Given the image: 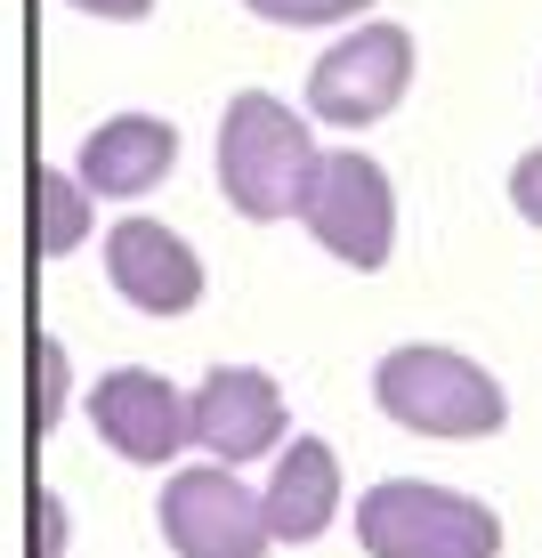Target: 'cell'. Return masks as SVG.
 <instances>
[{
    "mask_svg": "<svg viewBox=\"0 0 542 558\" xmlns=\"http://www.w3.org/2000/svg\"><path fill=\"white\" fill-rule=\"evenodd\" d=\"M316 179V138L308 113H292L267 89H236L219 113V195L243 219H300V195Z\"/></svg>",
    "mask_w": 542,
    "mask_h": 558,
    "instance_id": "cell-1",
    "label": "cell"
},
{
    "mask_svg": "<svg viewBox=\"0 0 542 558\" xmlns=\"http://www.w3.org/2000/svg\"><path fill=\"white\" fill-rule=\"evenodd\" d=\"M373 405L413 437H445V446H470V437H494L510 421V397L478 356L437 349V340H413V349H389L373 364Z\"/></svg>",
    "mask_w": 542,
    "mask_h": 558,
    "instance_id": "cell-2",
    "label": "cell"
},
{
    "mask_svg": "<svg viewBox=\"0 0 542 558\" xmlns=\"http://www.w3.org/2000/svg\"><path fill=\"white\" fill-rule=\"evenodd\" d=\"M364 558H502V518L430 477H381L357 502Z\"/></svg>",
    "mask_w": 542,
    "mask_h": 558,
    "instance_id": "cell-3",
    "label": "cell"
},
{
    "mask_svg": "<svg viewBox=\"0 0 542 558\" xmlns=\"http://www.w3.org/2000/svg\"><path fill=\"white\" fill-rule=\"evenodd\" d=\"M405 89H413V33H405L397 16H373V25L340 33V41L308 65V122L373 130L405 106Z\"/></svg>",
    "mask_w": 542,
    "mask_h": 558,
    "instance_id": "cell-4",
    "label": "cell"
},
{
    "mask_svg": "<svg viewBox=\"0 0 542 558\" xmlns=\"http://www.w3.org/2000/svg\"><path fill=\"white\" fill-rule=\"evenodd\" d=\"M300 227L340 267H389L397 252V186L373 154H316V179L300 195Z\"/></svg>",
    "mask_w": 542,
    "mask_h": 558,
    "instance_id": "cell-5",
    "label": "cell"
},
{
    "mask_svg": "<svg viewBox=\"0 0 542 558\" xmlns=\"http://www.w3.org/2000/svg\"><path fill=\"white\" fill-rule=\"evenodd\" d=\"M162 543L179 558H267L276 526L227 461H195V470L162 477Z\"/></svg>",
    "mask_w": 542,
    "mask_h": 558,
    "instance_id": "cell-6",
    "label": "cell"
},
{
    "mask_svg": "<svg viewBox=\"0 0 542 558\" xmlns=\"http://www.w3.org/2000/svg\"><path fill=\"white\" fill-rule=\"evenodd\" d=\"M82 413H89V429H98V446L122 453L130 470H170L179 446H195V397L170 389V380L146 373V364L106 373Z\"/></svg>",
    "mask_w": 542,
    "mask_h": 558,
    "instance_id": "cell-7",
    "label": "cell"
},
{
    "mask_svg": "<svg viewBox=\"0 0 542 558\" xmlns=\"http://www.w3.org/2000/svg\"><path fill=\"white\" fill-rule=\"evenodd\" d=\"M195 446L210 461H227V470L292 446V405H284L276 373H260V364H219V373H203L195 380Z\"/></svg>",
    "mask_w": 542,
    "mask_h": 558,
    "instance_id": "cell-8",
    "label": "cell"
},
{
    "mask_svg": "<svg viewBox=\"0 0 542 558\" xmlns=\"http://www.w3.org/2000/svg\"><path fill=\"white\" fill-rule=\"evenodd\" d=\"M106 283L138 316H186V307H203V259L162 219H113L106 227Z\"/></svg>",
    "mask_w": 542,
    "mask_h": 558,
    "instance_id": "cell-9",
    "label": "cell"
},
{
    "mask_svg": "<svg viewBox=\"0 0 542 558\" xmlns=\"http://www.w3.org/2000/svg\"><path fill=\"white\" fill-rule=\"evenodd\" d=\"M170 170H179V130H170L162 113H113V122H98L82 138V154H73V179H82L89 195H106V203H146Z\"/></svg>",
    "mask_w": 542,
    "mask_h": 558,
    "instance_id": "cell-10",
    "label": "cell"
},
{
    "mask_svg": "<svg viewBox=\"0 0 542 558\" xmlns=\"http://www.w3.org/2000/svg\"><path fill=\"white\" fill-rule=\"evenodd\" d=\"M260 502H267L276 543H316L340 518V453L324 446V437H292V446L276 453V470H267Z\"/></svg>",
    "mask_w": 542,
    "mask_h": 558,
    "instance_id": "cell-11",
    "label": "cell"
},
{
    "mask_svg": "<svg viewBox=\"0 0 542 558\" xmlns=\"http://www.w3.org/2000/svg\"><path fill=\"white\" fill-rule=\"evenodd\" d=\"M89 203H98V195H89L82 179H65L57 162H41V170H33V252H41V259L82 252L89 227H98V219H89Z\"/></svg>",
    "mask_w": 542,
    "mask_h": 558,
    "instance_id": "cell-12",
    "label": "cell"
},
{
    "mask_svg": "<svg viewBox=\"0 0 542 558\" xmlns=\"http://www.w3.org/2000/svg\"><path fill=\"white\" fill-rule=\"evenodd\" d=\"M260 25L284 33H316V25H348V16H373V0H243Z\"/></svg>",
    "mask_w": 542,
    "mask_h": 558,
    "instance_id": "cell-13",
    "label": "cell"
},
{
    "mask_svg": "<svg viewBox=\"0 0 542 558\" xmlns=\"http://www.w3.org/2000/svg\"><path fill=\"white\" fill-rule=\"evenodd\" d=\"M57 413H65V349L41 332L33 340V429H57Z\"/></svg>",
    "mask_w": 542,
    "mask_h": 558,
    "instance_id": "cell-14",
    "label": "cell"
},
{
    "mask_svg": "<svg viewBox=\"0 0 542 558\" xmlns=\"http://www.w3.org/2000/svg\"><path fill=\"white\" fill-rule=\"evenodd\" d=\"M65 543H73V526H65V510H57V494L33 486V558H65Z\"/></svg>",
    "mask_w": 542,
    "mask_h": 558,
    "instance_id": "cell-15",
    "label": "cell"
},
{
    "mask_svg": "<svg viewBox=\"0 0 542 558\" xmlns=\"http://www.w3.org/2000/svg\"><path fill=\"white\" fill-rule=\"evenodd\" d=\"M510 210H518L527 227H542V146L518 154V170H510Z\"/></svg>",
    "mask_w": 542,
    "mask_h": 558,
    "instance_id": "cell-16",
    "label": "cell"
},
{
    "mask_svg": "<svg viewBox=\"0 0 542 558\" xmlns=\"http://www.w3.org/2000/svg\"><path fill=\"white\" fill-rule=\"evenodd\" d=\"M65 9H82V16H106V25H138V16L154 9V0H65Z\"/></svg>",
    "mask_w": 542,
    "mask_h": 558,
    "instance_id": "cell-17",
    "label": "cell"
}]
</instances>
